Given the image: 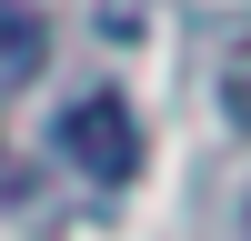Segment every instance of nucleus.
<instances>
[{"mask_svg": "<svg viewBox=\"0 0 251 241\" xmlns=\"http://www.w3.org/2000/svg\"><path fill=\"white\" fill-rule=\"evenodd\" d=\"M60 151H71V171H91L100 191H121V181L141 171V131H131V111H121L111 91H91V100L60 111Z\"/></svg>", "mask_w": 251, "mask_h": 241, "instance_id": "obj_1", "label": "nucleus"}, {"mask_svg": "<svg viewBox=\"0 0 251 241\" xmlns=\"http://www.w3.org/2000/svg\"><path fill=\"white\" fill-rule=\"evenodd\" d=\"M40 60H50V20L30 0H0V91H20Z\"/></svg>", "mask_w": 251, "mask_h": 241, "instance_id": "obj_2", "label": "nucleus"}]
</instances>
